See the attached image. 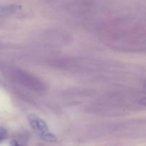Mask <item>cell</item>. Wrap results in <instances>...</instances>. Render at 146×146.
I'll return each mask as SVG.
<instances>
[{
    "label": "cell",
    "instance_id": "cell-5",
    "mask_svg": "<svg viewBox=\"0 0 146 146\" xmlns=\"http://www.w3.org/2000/svg\"><path fill=\"white\" fill-rule=\"evenodd\" d=\"M10 145H11V146H21L19 144V143L16 141H11V143H10Z\"/></svg>",
    "mask_w": 146,
    "mask_h": 146
},
{
    "label": "cell",
    "instance_id": "cell-1",
    "mask_svg": "<svg viewBox=\"0 0 146 146\" xmlns=\"http://www.w3.org/2000/svg\"><path fill=\"white\" fill-rule=\"evenodd\" d=\"M29 121L31 128L41 136L48 133V127L46 124L38 117L34 115H29Z\"/></svg>",
    "mask_w": 146,
    "mask_h": 146
},
{
    "label": "cell",
    "instance_id": "cell-6",
    "mask_svg": "<svg viewBox=\"0 0 146 146\" xmlns=\"http://www.w3.org/2000/svg\"><path fill=\"white\" fill-rule=\"evenodd\" d=\"M140 104H141V105L145 106H146V97H145V98H142V99L140 101Z\"/></svg>",
    "mask_w": 146,
    "mask_h": 146
},
{
    "label": "cell",
    "instance_id": "cell-2",
    "mask_svg": "<svg viewBox=\"0 0 146 146\" xmlns=\"http://www.w3.org/2000/svg\"><path fill=\"white\" fill-rule=\"evenodd\" d=\"M17 7L15 5L4 6L0 7V16H7L13 14L17 10Z\"/></svg>",
    "mask_w": 146,
    "mask_h": 146
},
{
    "label": "cell",
    "instance_id": "cell-3",
    "mask_svg": "<svg viewBox=\"0 0 146 146\" xmlns=\"http://www.w3.org/2000/svg\"><path fill=\"white\" fill-rule=\"evenodd\" d=\"M41 137L43 139L45 140V141H48V142H56V141H57L56 138L53 134L48 133L44 134V135H41Z\"/></svg>",
    "mask_w": 146,
    "mask_h": 146
},
{
    "label": "cell",
    "instance_id": "cell-4",
    "mask_svg": "<svg viewBox=\"0 0 146 146\" xmlns=\"http://www.w3.org/2000/svg\"><path fill=\"white\" fill-rule=\"evenodd\" d=\"M7 132L6 131V129H4L3 128H0V139H1V141L5 138L6 135H7Z\"/></svg>",
    "mask_w": 146,
    "mask_h": 146
},
{
    "label": "cell",
    "instance_id": "cell-7",
    "mask_svg": "<svg viewBox=\"0 0 146 146\" xmlns=\"http://www.w3.org/2000/svg\"><path fill=\"white\" fill-rule=\"evenodd\" d=\"M0 141H1V139H0Z\"/></svg>",
    "mask_w": 146,
    "mask_h": 146
}]
</instances>
